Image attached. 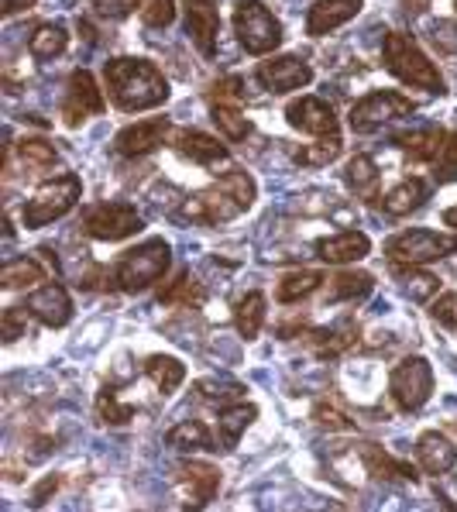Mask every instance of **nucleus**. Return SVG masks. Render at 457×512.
<instances>
[{"label": "nucleus", "instance_id": "obj_51", "mask_svg": "<svg viewBox=\"0 0 457 512\" xmlns=\"http://www.w3.org/2000/svg\"><path fill=\"white\" fill-rule=\"evenodd\" d=\"M444 220H447V224H454V227H457V207L444 210Z\"/></svg>", "mask_w": 457, "mask_h": 512}, {"label": "nucleus", "instance_id": "obj_28", "mask_svg": "<svg viewBox=\"0 0 457 512\" xmlns=\"http://www.w3.org/2000/svg\"><path fill=\"white\" fill-rule=\"evenodd\" d=\"M378 169L375 162L368 159V155H354L348 162V169H344V183H348L351 193H358L361 200H375L378 196Z\"/></svg>", "mask_w": 457, "mask_h": 512}, {"label": "nucleus", "instance_id": "obj_39", "mask_svg": "<svg viewBox=\"0 0 457 512\" xmlns=\"http://www.w3.org/2000/svg\"><path fill=\"white\" fill-rule=\"evenodd\" d=\"M141 21L148 28H169L176 21V0H141Z\"/></svg>", "mask_w": 457, "mask_h": 512}, {"label": "nucleus", "instance_id": "obj_40", "mask_svg": "<svg viewBox=\"0 0 457 512\" xmlns=\"http://www.w3.org/2000/svg\"><path fill=\"white\" fill-rule=\"evenodd\" d=\"M341 148H344L341 135H337V138H323L320 145L296 152V162H303V165H327V162H334L337 155H341Z\"/></svg>", "mask_w": 457, "mask_h": 512}, {"label": "nucleus", "instance_id": "obj_10", "mask_svg": "<svg viewBox=\"0 0 457 512\" xmlns=\"http://www.w3.org/2000/svg\"><path fill=\"white\" fill-rule=\"evenodd\" d=\"M406 114H413V100L392 90H375L351 107V128L365 135V131H375V128H382V124L396 121V117H406Z\"/></svg>", "mask_w": 457, "mask_h": 512}, {"label": "nucleus", "instance_id": "obj_9", "mask_svg": "<svg viewBox=\"0 0 457 512\" xmlns=\"http://www.w3.org/2000/svg\"><path fill=\"white\" fill-rule=\"evenodd\" d=\"M145 227V220L135 207L128 203H100V207L86 210L83 214V234L97 241H124L135 238V234Z\"/></svg>", "mask_w": 457, "mask_h": 512}, {"label": "nucleus", "instance_id": "obj_18", "mask_svg": "<svg viewBox=\"0 0 457 512\" xmlns=\"http://www.w3.org/2000/svg\"><path fill=\"white\" fill-rule=\"evenodd\" d=\"M416 461L427 475H447L457 464V447L440 430H427L416 440Z\"/></svg>", "mask_w": 457, "mask_h": 512}, {"label": "nucleus", "instance_id": "obj_42", "mask_svg": "<svg viewBox=\"0 0 457 512\" xmlns=\"http://www.w3.org/2000/svg\"><path fill=\"white\" fill-rule=\"evenodd\" d=\"M354 341V334H337V330H310V344L317 348L320 358L327 354H341Z\"/></svg>", "mask_w": 457, "mask_h": 512}, {"label": "nucleus", "instance_id": "obj_38", "mask_svg": "<svg viewBox=\"0 0 457 512\" xmlns=\"http://www.w3.org/2000/svg\"><path fill=\"white\" fill-rule=\"evenodd\" d=\"M196 392H200V399L217 403V406H231V403H241L244 399L241 382H210V378H203V382H196Z\"/></svg>", "mask_w": 457, "mask_h": 512}, {"label": "nucleus", "instance_id": "obj_24", "mask_svg": "<svg viewBox=\"0 0 457 512\" xmlns=\"http://www.w3.org/2000/svg\"><path fill=\"white\" fill-rule=\"evenodd\" d=\"M427 196H430V186L423 183L420 176L403 179V183L385 196V214H389V217H406V214H413V210H420L423 203H427Z\"/></svg>", "mask_w": 457, "mask_h": 512}, {"label": "nucleus", "instance_id": "obj_15", "mask_svg": "<svg viewBox=\"0 0 457 512\" xmlns=\"http://www.w3.org/2000/svg\"><path fill=\"white\" fill-rule=\"evenodd\" d=\"M286 121L293 124L296 131H306V135L317 138H337L341 128H337V114L330 104H323L320 97H299L286 107Z\"/></svg>", "mask_w": 457, "mask_h": 512}, {"label": "nucleus", "instance_id": "obj_6", "mask_svg": "<svg viewBox=\"0 0 457 512\" xmlns=\"http://www.w3.org/2000/svg\"><path fill=\"white\" fill-rule=\"evenodd\" d=\"M457 251V234H440L416 227V231H403L396 238L385 241V258H392L396 265H427L437 258H447Z\"/></svg>", "mask_w": 457, "mask_h": 512}, {"label": "nucleus", "instance_id": "obj_36", "mask_svg": "<svg viewBox=\"0 0 457 512\" xmlns=\"http://www.w3.org/2000/svg\"><path fill=\"white\" fill-rule=\"evenodd\" d=\"M375 286V279L368 272H341L330 275V299H358L368 296Z\"/></svg>", "mask_w": 457, "mask_h": 512}, {"label": "nucleus", "instance_id": "obj_45", "mask_svg": "<svg viewBox=\"0 0 457 512\" xmlns=\"http://www.w3.org/2000/svg\"><path fill=\"white\" fill-rule=\"evenodd\" d=\"M241 100H244V90H241L238 76H227V80H220L214 90H210V104H241Z\"/></svg>", "mask_w": 457, "mask_h": 512}, {"label": "nucleus", "instance_id": "obj_8", "mask_svg": "<svg viewBox=\"0 0 457 512\" xmlns=\"http://www.w3.org/2000/svg\"><path fill=\"white\" fill-rule=\"evenodd\" d=\"M389 392L396 399V406L403 413H416L427 406L433 396V368L427 358H406L403 365L392 368L389 375Z\"/></svg>", "mask_w": 457, "mask_h": 512}, {"label": "nucleus", "instance_id": "obj_34", "mask_svg": "<svg viewBox=\"0 0 457 512\" xmlns=\"http://www.w3.org/2000/svg\"><path fill=\"white\" fill-rule=\"evenodd\" d=\"M159 299L165 306H200L203 299H207V289L189 279V275H179V279H172L169 286L162 289Z\"/></svg>", "mask_w": 457, "mask_h": 512}, {"label": "nucleus", "instance_id": "obj_2", "mask_svg": "<svg viewBox=\"0 0 457 512\" xmlns=\"http://www.w3.org/2000/svg\"><path fill=\"white\" fill-rule=\"evenodd\" d=\"M255 179L241 169H227L217 186L203 189V193L189 196L179 207V217L193 220V224H224V220L244 214L255 203Z\"/></svg>", "mask_w": 457, "mask_h": 512}, {"label": "nucleus", "instance_id": "obj_16", "mask_svg": "<svg viewBox=\"0 0 457 512\" xmlns=\"http://www.w3.org/2000/svg\"><path fill=\"white\" fill-rule=\"evenodd\" d=\"M169 145L176 148L183 159L196 162V165H207V169H217V165L227 162V148L220 145L217 138L203 135V131H193V128H183V131H172Z\"/></svg>", "mask_w": 457, "mask_h": 512}, {"label": "nucleus", "instance_id": "obj_4", "mask_svg": "<svg viewBox=\"0 0 457 512\" xmlns=\"http://www.w3.org/2000/svg\"><path fill=\"white\" fill-rule=\"evenodd\" d=\"M172 265V248L165 244L162 238H152L138 248H131L128 255L117 262L114 269V279H117V289L124 293H141V289L155 286Z\"/></svg>", "mask_w": 457, "mask_h": 512}, {"label": "nucleus", "instance_id": "obj_32", "mask_svg": "<svg viewBox=\"0 0 457 512\" xmlns=\"http://www.w3.org/2000/svg\"><path fill=\"white\" fill-rule=\"evenodd\" d=\"M45 279V269L35 262V258H11V262L0 269V286L4 289H25V286H35V282Z\"/></svg>", "mask_w": 457, "mask_h": 512}, {"label": "nucleus", "instance_id": "obj_12", "mask_svg": "<svg viewBox=\"0 0 457 512\" xmlns=\"http://www.w3.org/2000/svg\"><path fill=\"white\" fill-rule=\"evenodd\" d=\"M255 76L269 93H293L299 86L313 83V69L306 66L299 55H275V59H265Z\"/></svg>", "mask_w": 457, "mask_h": 512}, {"label": "nucleus", "instance_id": "obj_19", "mask_svg": "<svg viewBox=\"0 0 457 512\" xmlns=\"http://www.w3.org/2000/svg\"><path fill=\"white\" fill-rule=\"evenodd\" d=\"M361 461H365V471L375 482H416V478H420V471H416L413 464L392 458V454L378 444H361Z\"/></svg>", "mask_w": 457, "mask_h": 512}, {"label": "nucleus", "instance_id": "obj_29", "mask_svg": "<svg viewBox=\"0 0 457 512\" xmlns=\"http://www.w3.org/2000/svg\"><path fill=\"white\" fill-rule=\"evenodd\" d=\"M69 45V31L59 25V21H49V25H38L35 35H31L28 49L35 59H55V55H62Z\"/></svg>", "mask_w": 457, "mask_h": 512}, {"label": "nucleus", "instance_id": "obj_31", "mask_svg": "<svg viewBox=\"0 0 457 512\" xmlns=\"http://www.w3.org/2000/svg\"><path fill=\"white\" fill-rule=\"evenodd\" d=\"M210 117H214V124L227 141H244L251 135V121L241 104H210Z\"/></svg>", "mask_w": 457, "mask_h": 512}, {"label": "nucleus", "instance_id": "obj_30", "mask_svg": "<svg viewBox=\"0 0 457 512\" xmlns=\"http://www.w3.org/2000/svg\"><path fill=\"white\" fill-rule=\"evenodd\" d=\"M265 324V296L262 293H248L238 299L234 306V327H238L241 337H258V330Z\"/></svg>", "mask_w": 457, "mask_h": 512}, {"label": "nucleus", "instance_id": "obj_43", "mask_svg": "<svg viewBox=\"0 0 457 512\" xmlns=\"http://www.w3.org/2000/svg\"><path fill=\"white\" fill-rule=\"evenodd\" d=\"M93 4V14L97 18H107V21H124L141 7V0H90Z\"/></svg>", "mask_w": 457, "mask_h": 512}, {"label": "nucleus", "instance_id": "obj_27", "mask_svg": "<svg viewBox=\"0 0 457 512\" xmlns=\"http://www.w3.org/2000/svg\"><path fill=\"white\" fill-rule=\"evenodd\" d=\"M165 444L176 447V451H220V444H214V437H210L207 423L200 420H186L179 427H172Z\"/></svg>", "mask_w": 457, "mask_h": 512}, {"label": "nucleus", "instance_id": "obj_23", "mask_svg": "<svg viewBox=\"0 0 457 512\" xmlns=\"http://www.w3.org/2000/svg\"><path fill=\"white\" fill-rule=\"evenodd\" d=\"M179 482L186 485V492L193 495L196 506H207L210 499L217 495L220 488V471L214 468V464H200V461H186L176 468Z\"/></svg>", "mask_w": 457, "mask_h": 512}, {"label": "nucleus", "instance_id": "obj_33", "mask_svg": "<svg viewBox=\"0 0 457 512\" xmlns=\"http://www.w3.org/2000/svg\"><path fill=\"white\" fill-rule=\"evenodd\" d=\"M323 286V275L320 272H289L279 279V289H275V296H279V303H296V299L317 293Z\"/></svg>", "mask_w": 457, "mask_h": 512}, {"label": "nucleus", "instance_id": "obj_41", "mask_svg": "<svg viewBox=\"0 0 457 512\" xmlns=\"http://www.w3.org/2000/svg\"><path fill=\"white\" fill-rule=\"evenodd\" d=\"M433 179L437 183H454L457 179V135H447V141H444V148H440V155L433 159Z\"/></svg>", "mask_w": 457, "mask_h": 512}, {"label": "nucleus", "instance_id": "obj_35", "mask_svg": "<svg viewBox=\"0 0 457 512\" xmlns=\"http://www.w3.org/2000/svg\"><path fill=\"white\" fill-rule=\"evenodd\" d=\"M18 159L25 162L28 172H45V169H52V165H59V152H55L49 141L25 138L18 145Z\"/></svg>", "mask_w": 457, "mask_h": 512}, {"label": "nucleus", "instance_id": "obj_52", "mask_svg": "<svg viewBox=\"0 0 457 512\" xmlns=\"http://www.w3.org/2000/svg\"><path fill=\"white\" fill-rule=\"evenodd\" d=\"M454 430H457V423H454Z\"/></svg>", "mask_w": 457, "mask_h": 512}, {"label": "nucleus", "instance_id": "obj_26", "mask_svg": "<svg viewBox=\"0 0 457 512\" xmlns=\"http://www.w3.org/2000/svg\"><path fill=\"white\" fill-rule=\"evenodd\" d=\"M145 375L159 385L162 396H172L183 385L186 365L179 358H172V354H152V358H145Z\"/></svg>", "mask_w": 457, "mask_h": 512}, {"label": "nucleus", "instance_id": "obj_20", "mask_svg": "<svg viewBox=\"0 0 457 512\" xmlns=\"http://www.w3.org/2000/svg\"><path fill=\"white\" fill-rule=\"evenodd\" d=\"M358 11H361V0H317L310 7V14H306V31L313 38L330 35L334 28L348 25Z\"/></svg>", "mask_w": 457, "mask_h": 512}, {"label": "nucleus", "instance_id": "obj_13", "mask_svg": "<svg viewBox=\"0 0 457 512\" xmlns=\"http://www.w3.org/2000/svg\"><path fill=\"white\" fill-rule=\"evenodd\" d=\"M186 11V35L193 38V45L203 52V59L217 55V38H220V11L214 0H183Z\"/></svg>", "mask_w": 457, "mask_h": 512}, {"label": "nucleus", "instance_id": "obj_25", "mask_svg": "<svg viewBox=\"0 0 457 512\" xmlns=\"http://www.w3.org/2000/svg\"><path fill=\"white\" fill-rule=\"evenodd\" d=\"M255 416H258V409L251 406V403H234V406L220 409V416H217L220 447H224V451H231V447L241 440V433L248 430L251 423H255Z\"/></svg>", "mask_w": 457, "mask_h": 512}, {"label": "nucleus", "instance_id": "obj_5", "mask_svg": "<svg viewBox=\"0 0 457 512\" xmlns=\"http://www.w3.org/2000/svg\"><path fill=\"white\" fill-rule=\"evenodd\" d=\"M234 35H238L241 49L248 55H269L279 49L282 42V25L275 21V14L258 0H241L234 7Z\"/></svg>", "mask_w": 457, "mask_h": 512}, {"label": "nucleus", "instance_id": "obj_17", "mask_svg": "<svg viewBox=\"0 0 457 512\" xmlns=\"http://www.w3.org/2000/svg\"><path fill=\"white\" fill-rule=\"evenodd\" d=\"M25 306L31 317H38L45 327H66L73 320V299H69V293L59 282H49L38 293H31Z\"/></svg>", "mask_w": 457, "mask_h": 512}, {"label": "nucleus", "instance_id": "obj_22", "mask_svg": "<svg viewBox=\"0 0 457 512\" xmlns=\"http://www.w3.org/2000/svg\"><path fill=\"white\" fill-rule=\"evenodd\" d=\"M444 141H447V131L437 128V124H427V128H416V131H406V135H396V138H392V145L409 152V159H413V162H433L440 155V148H444Z\"/></svg>", "mask_w": 457, "mask_h": 512}, {"label": "nucleus", "instance_id": "obj_7", "mask_svg": "<svg viewBox=\"0 0 457 512\" xmlns=\"http://www.w3.org/2000/svg\"><path fill=\"white\" fill-rule=\"evenodd\" d=\"M80 196H83L80 176L69 172V176L52 179V183H45L25 203V227L35 231V227H45V224H52V220H62L69 210L76 207V203H80Z\"/></svg>", "mask_w": 457, "mask_h": 512}, {"label": "nucleus", "instance_id": "obj_3", "mask_svg": "<svg viewBox=\"0 0 457 512\" xmlns=\"http://www.w3.org/2000/svg\"><path fill=\"white\" fill-rule=\"evenodd\" d=\"M382 59L396 80H403L406 86H423L427 93H447L444 76L440 69L427 59V52L413 42V35L406 31H389L382 42Z\"/></svg>", "mask_w": 457, "mask_h": 512}, {"label": "nucleus", "instance_id": "obj_21", "mask_svg": "<svg viewBox=\"0 0 457 512\" xmlns=\"http://www.w3.org/2000/svg\"><path fill=\"white\" fill-rule=\"evenodd\" d=\"M368 251H372V241H368L361 231H344V234H334V238L317 241V255H320L327 265H351V262H361V258L368 255Z\"/></svg>", "mask_w": 457, "mask_h": 512}, {"label": "nucleus", "instance_id": "obj_46", "mask_svg": "<svg viewBox=\"0 0 457 512\" xmlns=\"http://www.w3.org/2000/svg\"><path fill=\"white\" fill-rule=\"evenodd\" d=\"M409 279H413V282H406V293L413 299H420V303H423V299H430L440 289V279H437V275H430V272H413Z\"/></svg>", "mask_w": 457, "mask_h": 512}, {"label": "nucleus", "instance_id": "obj_53", "mask_svg": "<svg viewBox=\"0 0 457 512\" xmlns=\"http://www.w3.org/2000/svg\"><path fill=\"white\" fill-rule=\"evenodd\" d=\"M454 7H457V0H454Z\"/></svg>", "mask_w": 457, "mask_h": 512}, {"label": "nucleus", "instance_id": "obj_48", "mask_svg": "<svg viewBox=\"0 0 457 512\" xmlns=\"http://www.w3.org/2000/svg\"><path fill=\"white\" fill-rule=\"evenodd\" d=\"M28 317V306H11V310L4 313V341L11 344V341H18V334H21V320Z\"/></svg>", "mask_w": 457, "mask_h": 512}, {"label": "nucleus", "instance_id": "obj_47", "mask_svg": "<svg viewBox=\"0 0 457 512\" xmlns=\"http://www.w3.org/2000/svg\"><path fill=\"white\" fill-rule=\"evenodd\" d=\"M430 313H433V320H440L444 327L457 330V293H444L440 299H433Z\"/></svg>", "mask_w": 457, "mask_h": 512}, {"label": "nucleus", "instance_id": "obj_14", "mask_svg": "<svg viewBox=\"0 0 457 512\" xmlns=\"http://www.w3.org/2000/svg\"><path fill=\"white\" fill-rule=\"evenodd\" d=\"M169 138H172V124L165 117H152V121H138L131 128H124L114 138V152L124 155V159H138V155L155 152L159 145H169Z\"/></svg>", "mask_w": 457, "mask_h": 512}, {"label": "nucleus", "instance_id": "obj_49", "mask_svg": "<svg viewBox=\"0 0 457 512\" xmlns=\"http://www.w3.org/2000/svg\"><path fill=\"white\" fill-rule=\"evenodd\" d=\"M31 4H35V0H0V11H4V18H11V14H18V11H28Z\"/></svg>", "mask_w": 457, "mask_h": 512}, {"label": "nucleus", "instance_id": "obj_37", "mask_svg": "<svg viewBox=\"0 0 457 512\" xmlns=\"http://www.w3.org/2000/svg\"><path fill=\"white\" fill-rule=\"evenodd\" d=\"M97 416H100V423H107V427H124V423H131L135 409L124 406L121 399H117L114 385H107V389H100V396H97Z\"/></svg>", "mask_w": 457, "mask_h": 512}, {"label": "nucleus", "instance_id": "obj_44", "mask_svg": "<svg viewBox=\"0 0 457 512\" xmlns=\"http://www.w3.org/2000/svg\"><path fill=\"white\" fill-rule=\"evenodd\" d=\"M313 420H317L320 427H327V430H351L354 427L348 416H344L341 409H334L330 403H317V406H313Z\"/></svg>", "mask_w": 457, "mask_h": 512}, {"label": "nucleus", "instance_id": "obj_1", "mask_svg": "<svg viewBox=\"0 0 457 512\" xmlns=\"http://www.w3.org/2000/svg\"><path fill=\"white\" fill-rule=\"evenodd\" d=\"M104 80L110 90V104L117 110H128V114L152 110L169 100V83L159 73V66L148 59H131V55L110 59L104 66Z\"/></svg>", "mask_w": 457, "mask_h": 512}, {"label": "nucleus", "instance_id": "obj_50", "mask_svg": "<svg viewBox=\"0 0 457 512\" xmlns=\"http://www.w3.org/2000/svg\"><path fill=\"white\" fill-rule=\"evenodd\" d=\"M55 485H59V478H55V475H52V478H45V485L35 492V506H42V502H45V495H49Z\"/></svg>", "mask_w": 457, "mask_h": 512}, {"label": "nucleus", "instance_id": "obj_11", "mask_svg": "<svg viewBox=\"0 0 457 512\" xmlns=\"http://www.w3.org/2000/svg\"><path fill=\"white\" fill-rule=\"evenodd\" d=\"M93 114H104V97H100V86L93 80V73L86 69H76L69 76V90H66V100H62V121L69 128H80L86 117Z\"/></svg>", "mask_w": 457, "mask_h": 512}]
</instances>
